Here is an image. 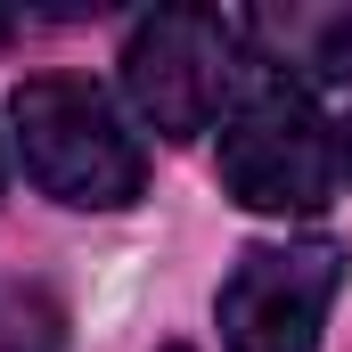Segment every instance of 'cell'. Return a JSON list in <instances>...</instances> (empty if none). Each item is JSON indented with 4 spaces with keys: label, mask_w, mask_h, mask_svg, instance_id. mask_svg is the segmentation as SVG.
<instances>
[{
    "label": "cell",
    "mask_w": 352,
    "mask_h": 352,
    "mask_svg": "<svg viewBox=\"0 0 352 352\" xmlns=\"http://www.w3.org/2000/svg\"><path fill=\"white\" fill-rule=\"evenodd\" d=\"M336 287H344L336 238L246 246L238 270L221 278V336H230V352H320Z\"/></svg>",
    "instance_id": "cell-4"
},
{
    "label": "cell",
    "mask_w": 352,
    "mask_h": 352,
    "mask_svg": "<svg viewBox=\"0 0 352 352\" xmlns=\"http://www.w3.org/2000/svg\"><path fill=\"white\" fill-rule=\"evenodd\" d=\"M173 352H188V344H173Z\"/></svg>",
    "instance_id": "cell-7"
},
{
    "label": "cell",
    "mask_w": 352,
    "mask_h": 352,
    "mask_svg": "<svg viewBox=\"0 0 352 352\" xmlns=\"http://www.w3.org/2000/svg\"><path fill=\"white\" fill-rule=\"evenodd\" d=\"M221 188L246 213H320L336 188V131L320 123L311 90L270 74L263 58L221 115Z\"/></svg>",
    "instance_id": "cell-2"
},
{
    "label": "cell",
    "mask_w": 352,
    "mask_h": 352,
    "mask_svg": "<svg viewBox=\"0 0 352 352\" xmlns=\"http://www.w3.org/2000/svg\"><path fill=\"white\" fill-rule=\"evenodd\" d=\"M246 41H263V66L287 82H352V8L287 0L246 16Z\"/></svg>",
    "instance_id": "cell-5"
},
{
    "label": "cell",
    "mask_w": 352,
    "mask_h": 352,
    "mask_svg": "<svg viewBox=\"0 0 352 352\" xmlns=\"http://www.w3.org/2000/svg\"><path fill=\"white\" fill-rule=\"evenodd\" d=\"M8 115H16V156H25L41 197H58L74 213H115V205L140 197L148 156H140V140L123 131V115L107 107L98 82L33 74V82H16Z\"/></svg>",
    "instance_id": "cell-1"
},
{
    "label": "cell",
    "mask_w": 352,
    "mask_h": 352,
    "mask_svg": "<svg viewBox=\"0 0 352 352\" xmlns=\"http://www.w3.org/2000/svg\"><path fill=\"white\" fill-rule=\"evenodd\" d=\"M336 173L352 180V115H344V123H336Z\"/></svg>",
    "instance_id": "cell-6"
},
{
    "label": "cell",
    "mask_w": 352,
    "mask_h": 352,
    "mask_svg": "<svg viewBox=\"0 0 352 352\" xmlns=\"http://www.w3.org/2000/svg\"><path fill=\"white\" fill-rule=\"evenodd\" d=\"M246 25L213 16V8H156L131 41H123V90L148 115V131L197 140L230 115V98L246 82Z\"/></svg>",
    "instance_id": "cell-3"
}]
</instances>
